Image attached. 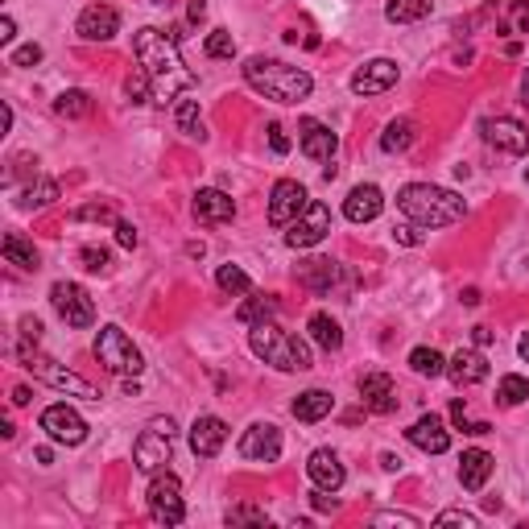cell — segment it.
Returning <instances> with one entry per match:
<instances>
[{
	"label": "cell",
	"mask_w": 529,
	"mask_h": 529,
	"mask_svg": "<svg viewBox=\"0 0 529 529\" xmlns=\"http://www.w3.org/2000/svg\"><path fill=\"white\" fill-rule=\"evenodd\" d=\"M244 83H249L252 91H260L265 99H273V104H303L314 91V79L306 75L303 66L277 63V58H260V55L244 63Z\"/></svg>",
	"instance_id": "cell-3"
},
{
	"label": "cell",
	"mask_w": 529,
	"mask_h": 529,
	"mask_svg": "<svg viewBox=\"0 0 529 529\" xmlns=\"http://www.w3.org/2000/svg\"><path fill=\"white\" fill-rule=\"evenodd\" d=\"M277 298H273V294H252V298H244V303H240V311H236V319L240 323H265V319H273V314H277Z\"/></svg>",
	"instance_id": "cell-32"
},
{
	"label": "cell",
	"mask_w": 529,
	"mask_h": 529,
	"mask_svg": "<svg viewBox=\"0 0 529 529\" xmlns=\"http://www.w3.org/2000/svg\"><path fill=\"white\" fill-rule=\"evenodd\" d=\"M298 277H303L306 290L327 294L335 286V277H339V265H335V260H327V257H314V260H306L303 269H298Z\"/></svg>",
	"instance_id": "cell-27"
},
{
	"label": "cell",
	"mask_w": 529,
	"mask_h": 529,
	"mask_svg": "<svg viewBox=\"0 0 529 529\" xmlns=\"http://www.w3.org/2000/svg\"><path fill=\"white\" fill-rule=\"evenodd\" d=\"M13 38H17V25H13V17H0V46H9Z\"/></svg>",
	"instance_id": "cell-53"
},
{
	"label": "cell",
	"mask_w": 529,
	"mask_h": 529,
	"mask_svg": "<svg viewBox=\"0 0 529 529\" xmlns=\"http://www.w3.org/2000/svg\"><path fill=\"white\" fill-rule=\"evenodd\" d=\"M232 216H236L232 195L216 191V186H203V191L195 195V219H199V224H227Z\"/></svg>",
	"instance_id": "cell-23"
},
{
	"label": "cell",
	"mask_w": 529,
	"mask_h": 529,
	"mask_svg": "<svg viewBox=\"0 0 529 529\" xmlns=\"http://www.w3.org/2000/svg\"><path fill=\"white\" fill-rule=\"evenodd\" d=\"M447 372L455 377V385H480L488 380V360L475 352V347H459L451 360H447Z\"/></svg>",
	"instance_id": "cell-24"
},
{
	"label": "cell",
	"mask_w": 529,
	"mask_h": 529,
	"mask_svg": "<svg viewBox=\"0 0 529 529\" xmlns=\"http://www.w3.org/2000/svg\"><path fill=\"white\" fill-rule=\"evenodd\" d=\"M149 4H162V9H166V4H174V0H149Z\"/></svg>",
	"instance_id": "cell-62"
},
{
	"label": "cell",
	"mask_w": 529,
	"mask_h": 529,
	"mask_svg": "<svg viewBox=\"0 0 529 529\" xmlns=\"http://www.w3.org/2000/svg\"><path fill=\"white\" fill-rule=\"evenodd\" d=\"M0 249H4V260H9V265H17V269H38V265H42V260H38V249H33L21 232H9Z\"/></svg>",
	"instance_id": "cell-31"
},
{
	"label": "cell",
	"mask_w": 529,
	"mask_h": 529,
	"mask_svg": "<svg viewBox=\"0 0 529 529\" xmlns=\"http://www.w3.org/2000/svg\"><path fill=\"white\" fill-rule=\"evenodd\" d=\"M75 30L83 42H108V38L120 33V13L112 9V4H87V9L79 13Z\"/></svg>",
	"instance_id": "cell-16"
},
{
	"label": "cell",
	"mask_w": 529,
	"mask_h": 529,
	"mask_svg": "<svg viewBox=\"0 0 529 529\" xmlns=\"http://www.w3.org/2000/svg\"><path fill=\"white\" fill-rule=\"evenodd\" d=\"M298 145H303L306 158H314V162H331L335 149H339V137H335L331 129H327L323 120H298Z\"/></svg>",
	"instance_id": "cell-18"
},
{
	"label": "cell",
	"mask_w": 529,
	"mask_h": 529,
	"mask_svg": "<svg viewBox=\"0 0 529 529\" xmlns=\"http://www.w3.org/2000/svg\"><path fill=\"white\" fill-rule=\"evenodd\" d=\"M137 227H132L129 224V219H116V244H120V249H137Z\"/></svg>",
	"instance_id": "cell-47"
},
{
	"label": "cell",
	"mask_w": 529,
	"mask_h": 529,
	"mask_svg": "<svg viewBox=\"0 0 529 529\" xmlns=\"http://www.w3.org/2000/svg\"><path fill=\"white\" fill-rule=\"evenodd\" d=\"M79 260H83V269L104 273V269L112 265V252H108V249H96V244H87V249L79 252Z\"/></svg>",
	"instance_id": "cell-42"
},
{
	"label": "cell",
	"mask_w": 529,
	"mask_h": 529,
	"mask_svg": "<svg viewBox=\"0 0 529 529\" xmlns=\"http://www.w3.org/2000/svg\"><path fill=\"white\" fill-rule=\"evenodd\" d=\"M397 63H393V58H372V63H364L356 71V75H352V91H356V96H380V91H389L393 83H397Z\"/></svg>",
	"instance_id": "cell-17"
},
{
	"label": "cell",
	"mask_w": 529,
	"mask_h": 529,
	"mask_svg": "<svg viewBox=\"0 0 529 529\" xmlns=\"http://www.w3.org/2000/svg\"><path fill=\"white\" fill-rule=\"evenodd\" d=\"M42 431L63 447H79L87 439V422L79 410H71L66 401H58V405H46L42 410Z\"/></svg>",
	"instance_id": "cell-11"
},
{
	"label": "cell",
	"mask_w": 529,
	"mask_h": 529,
	"mask_svg": "<svg viewBox=\"0 0 529 529\" xmlns=\"http://www.w3.org/2000/svg\"><path fill=\"white\" fill-rule=\"evenodd\" d=\"M216 286H219L224 294H249V290H252L249 273L240 269V265H219V269H216Z\"/></svg>",
	"instance_id": "cell-37"
},
{
	"label": "cell",
	"mask_w": 529,
	"mask_h": 529,
	"mask_svg": "<svg viewBox=\"0 0 529 529\" xmlns=\"http://www.w3.org/2000/svg\"><path fill=\"white\" fill-rule=\"evenodd\" d=\"M124 96H129L132 104H149V96H153V79L145 75V71L129 75V79H124Z\"/></svg>",
	"instance_id": "cell-40"
},
{
	"label": "cell",
	"mask_w": 529,
	"mask_h": 529,
	"mask_svg": "<svg viewBox=\"0 0 529 529\" xmlns=\"http://www.w3.org/2000/svg\"><path fill=\"white\" fill-rule=\"evenodd\" d=\"M236 451L244 455V459H252V464H273L281 455V431L273 422H252L249 431L240 434Z\"/></svg>",
	"instance_id": "cell-14"
},
{
	"label": "cell",
	"mask_w": 529,
	"mask_h": 529,
	"mask_svg": "<svg viewBox=\"0 0 529 529\" xmlns=\"http://www.w3.org/2000/svg\"><path fill=\"white\" fill-rule=\"evenodd\" d=\"M513 30L529 33V0H513Z\"/></svg>",
	"instance_id": "cell-48"
},
{
	"label": "cell",
	"mask_w": 529,
	"mask_h": 529,
	"mask_svg": "<svg viewBox=\"0 0 529 529\" xmlns=\"http://www.w3.org/2000/svg\"><path fill=\"white\" fill-rule=\"evenodd\" d=\"M55 112L63 120H83V116H91V96H87L83 87H71V91H63L55 99Z\"/></svg>",
	"instance_id": "cell-34"
},
{
	"label": "cell",
	"mask_w": 529,
	"mask_h": 529,
	"mask_svg": "<svg viewBox=\"0 0 529 529\" xmlns=\"http://www.w3.org/2000/svg\"><path fill=\"white\" fill-rule=\"evenodd\" d=\"M464 414H467V410H464V397H455V401H451V418L459 422V426H464Z\"/></svg>",
	"instance_id": "cell-58"
},
{
	"label": "cell",
	"mask_w": 529,
	"mask_h": 529,
	"mask_svg": "<svg viewBox=\"0 0 529 529\" xmlns=\"http://www.w3.org/2000/svg\"><path fill=\"white\" fill-rule=\"evenodd\" d=\"M397 207L401 216L418 227H451L467 216V203L447 186L434 183H410L397 191Z\"/></svg>",
	"instance_id": "cell-2"
},
{
	"label": "cell",
	"mask_w": 529,
	"mask_h": 529,
	"mask_svg": "<svg viewBox=\"0 0 529 529\" xmlns=\"http://www.w3.org/2000/svg\"><path fill=\"white\" fill-rule=\"evenodd\" d=\"M434 525H464V529H480V517L475 513H464V508H447L434 517Z\"/></svg>",
	"instance_id": "cell-43"
},
{
	"label": "cell",
	"mask_w": 529,
	"mask_h": 529,
	"mask_svg": "<svg viewBox=\"0 0 529 529\" xmlns=\"http://www.w3.org/2000/svg\"><path fill=\"white\" fill-rule=\"evenodd\" d=\"M525 178H529V166H525Z\"/></svg>",
	"instance_id": "cell-63"
},
{
	"label": "cell",
	"mask_w": 529,
	"mask_h": 529,
	"mask_svg": "<svg viewBox=\"0 0 529 529\" xmlns=\"http://www.w3.org/2000/svg\"><path fill=\"white\" fill-rule=\"evenodd\" d=\"M17 360H21L25 368H30L38 380H46L50 389H58V393H71V397H83V401H99V389L91 385V380H83L79 372H71V368H63V364H55L50 356H42L38 352V344L33 339H25L21 347H17Z\"/></svg>",
	"instance_id": "cell-5"
},
{
	"label": "cell",
	"mask_w": 529,
	"mask_h": 529,
	"mask_svg": "<svg viewBox=\"0 0 529 529\" xmlns=\"http://www.w3.org/2000/svg\"><path fill=\"white\" fill-rule=\"evenodd\" d=\"M314 508H319V513H327V508H339V500L327 497V488H319V492H314Z\"/></svg>",
	"instance_id": "cell-52"
},
{
	"label": "cell",
	"mask_w": 529,
	"mask_h": 529,
	"mask_svg": "<svg viewBox=\"0 0 529 529\" xmlns=\"http://www.w3.org/2000/svg\"><path fill=\"white\" fill-rule=\"evenodd\" d=\"M132 50H137L141 71L153 79V99L166 104V99H174L178 91L195 87V75L186 71L183 55H178V42H174L170 33L145 25V30H137V38H132Z\"/></svg>",
	"instance_id": "cell-1"
},
{
	"label": "cell",
	"mask_w": 529,
	"mask_h": 529,
	"mask_svg": "<svg viewBox=\"0 0 529 529\" xmlns=\"http://www.w3.org/2000/svg\"><path fill=\"white\" fill-rule=\"evenodd\" d=\"M517 352H521V360H525V364H529V331L517 339Z\"/></svg>",
	"instance_id": "cell-61"
},
{
	"label": "cell",
	"mask_w": 529,
	"mask_h": 529,
	"mask_svg": "<svg viewBox=\"0 0 529 529\" xmlns=\"http://www.w3.org/2000/svg\"><path fill=\"white\" fill-rule=\"evenodd\" d=\"M372 525H405V529H418V517H410V513H377V517H372Z\"/></svg>",
	"instance_id": "cell-46"
},
{
	"label": "cell",
	"mask_w": 529,
	"mask_h": 529,
	"mask_svg": "<svg viewBox=\"0 0 529 529\" xmlns=\"http://www.w3.org/2000/svg\"><path fill=\"white\" fill-rule=\"evenodd\" d=\"M236 55V38L227 30H211L207 33V58H232Z\"/></svg>",
	"instance_id": "cell-39"
},
{
	"label": "cell",
	"mask_w": 529,
	"mask_h": 529,
	"mask_svg": "<svg viewBox=\"0 0 529 529\" xmlns=\"http://www.w3.org/2000/svg\"><path fill=\"white\" fill-rule=\"evenodd\" d=\"M306 203H311L306 186L294 183V178H281V183L273 186V195H269V224L273 227H290L294 219L306 211Z\"/></svg>",
	"instance_id": "cell-12"
},
{
	"label": "cell",
	"mask_w": 529,
	"mask_h": 529,
	"mask_svg": "<svg viewBox=\"0 0 529 529\" xmlns=\"http://www.w3.org/2000/svg\"><path fill=\"white\" fill-rule=\"evenodd\" d=\"M521 104L529 108V66H525V75H521Z\"/></svg>",
	"instance_id": "cell-60"
},
{
	"label": "cell",
	"mask_w": 529,
	"mask_h": 529,
	"mask_svg": "<svg viewBox=\"0 0 529 529\" xmlns=\"http://www.w3.org/2000/svg\"><path fill=\"white\" fill-rule=\"evenodd\" d=\"M58 199V183L55 178H42V183H30L21 191V199H17V207H25V211H42V207H50Z\"/></svg>",
	"instance_id": "cell-33"
},
{
	"label": "cell",
	"mask_w": 529,
	"mask_h": 529,
	"mask_svg": "<svg viewBox=\"0 0 529 529\" xmlns=\"http://www.w3.org/2000/svg\"><path fill=\"white\" fill-rule=\"evenodd\" d=\"M410 368L418 377H443L447 372V360L434 352V347H414L410 352Z\"/></svg>",
	"instance_id": "cell-36"
},
{
	"label": "cell",
	"mask_w": 529,
	"mask_h": 529,
	"mask_svg": "<svg viewBox=\"0 0 529 529\" xmlns=\"http://www.w3.org/2000/svg\"><path fill=\"white\" fill-rule=\"evenodd\" d=\"M380 467H385V472H401V459H397V455L385 451V455H380Z\"/></svg>",
	"instance_id": "cell-56"
},
{
	"label": "cell",
	"mask_w": 529,
	"mask_h": 529,
	"mask_svg": "<svg viewBox=\"0 0 529 529\" xmlns=\"http://www.w3.org/2000/svg\"><path fill=\"white\" fill-rule=\"evenodd\" d=\"M227 525H265V508H257V505H236V508H227Z\"/></svg>",
	"instance_id": "cell-41"
},
{
	"label": "cell",
	"mask_w": 529,
	"mask_h": 529,
	"mask_svg": "<svg viewBox=\"0 0 529 529\" xmlns=\"http://www.w3.org/2000/svg\"><path fill=\"white\" fill-rule=\"evenodd\" d=\"M393 240L405 244V249H418V244H422V227L418 224H397V227H393Z\"/></svg>",
	"instance_id": "cell-44"
},
{
	"label": "cell",
	"mask_w": 529,
	"mask_h": 529,
	"mask_svg": "<svg viewBox=\"0 0 529 529\" xmlns=\"http://www.w3.org/2000/svg\"><path fill=\"white\" fill-rule=\"evenodd\" d=\"M269 145H273V153H290V137H286L281 124H269Z\"/></svg>",
	"instance_id": "cell-49"
},
{
	"label": "cell",
	"mask_w": 529,
	"mask_h": 529,
	"mask_svg": "<svg viewBox=\"0 0 529 529\" xmlns=\"http://www.w3.org/2000/svg\"><path fill=\"white\" fill-rule=\"evenodd\" d=\"M227 443V422L216 418V414H199L195 422H191V451L199 455V459H216L219 451H224Z\"/></svg>",
	"instance_id": "cell-15"
},
{
	"label": "cell",
	"mask_w": 529,
	"mask_h": 529,
	"mask_svg": "<svg viewBox=\"0 0 529 529\" xmlns=\"http://www.w3.org/2000/svg\"><path fill=\"white\" fill-rule=\"evenodd\" d=\"M414 141H418L414 120L401 116V120H389V124H385V132H380V149H385V153H405Z\"/></svg>",
	"instance_id": "cell-30"
},
{
	"label": "cell",
	"mask_w": 529,
	"mask_h": 529,
	"mask_svg": "<svg viewBox=\"0 0 529 529\" xmlns=\"http://www.w3.org/2000/svg\"><path fill=\"white\" fill-rule=\"evenodd\" d=\"M174 124L178 132L191 141H207V129H203V112H199V99H178L174 104Z\"/></svg>",
	"instance_id": "cell-29"
},
{
	"label": "cell",
	"mask_w": 529,
	"mask_h": 529,
	"mask_svg": "<svg viewBox=\"0 0 529 529\" xmlns=\"http://www.w3.org/2000/svg\"><path fill=\"white\" fill-rule=\"evenodd\" d=\"M50 303H55L58 319H63L66 327H91L96 323V303H91V294L83 290V286H75V281H55L50 286Z\"/></svg>",
	"instance_id": "cell-9"
},
{
	"label": "cell",
	"mask_w": 529,
	"mask_h": 529,
	"mask_svg": "<svg viewBox=\"0 0 529 529\" xmlns=\"http://www.w3.org/2000/svg\"><path fill=\"white\" fill-rule=\"evenodd\" d=\"M186 17H191V21H203V17H207V4H203V0H191V9H186Z\"/></svg>",
	"instance_id": "cell-54"
},
{
	"label": "cell",
	"mask_w": 529,
	"mask_h": 529,
	"mask_svg": "<svg viewBox=\"0 0 529 529\" xmlns=\"http://www.w3.org/2000/svg\"><path fill=\"white\" fill-rule=\"evenodd\" d=\"M13 405H30V389H25V385H17V389H13Z\"/></svg>",
	"instance_id": "cell-57"
},
{
	"label": "cell",
	"mask_w": 529,
	"mask_h": 529,
	"mask_svg": "<svg viewBox=\"0 0 529 529\" xmlns=\"http://www.w3.org/2000/svg\"><path fill=\"white\" fill-rule=\"evenodd\" d=\"M249 347H252V356L273 364L277 372H306V368H314L311 347H306L298 335L281 331L277 323H269V319L249 327Z\"/></svg>",
	"instance_id": "cell-4"
},
{
	"label": "cell",
	"mask_w": 529,
	"mask_h": 529,
	"mask_svg": "<svg viewBox=\"0 0 529 529\" xmlns=\"http://www.w3.org/2000/svg\"><path fill=\"white\" fill-rule=\"evenodd\" d=\"M38 63H42V46H38V42L21 46V50L13 55V66H38Z\"/></svg>",
	"instance_id": "cell-45"
},
{
	"label": "cell",
	"mask_w": 529,
	"mask_h": 529,
	"mask_svg": "<svg viewBox=\"0 0 529 529\" xmlns=\"http://www.w3.org/2000/svg\"><path fill=\"white\" fill-rule=\"evenodd\" d=\"M380 207H385V195H380V186L364 183V186H356V191L344 199V216L352 219V224H372V219L380 216Z\"/></svg>",
	"instance_id": "cell-22"
},
{
	"label": "cell",
	"mask_w": 529,
	"mask_h": 529,
	"mask_svg": "<svg viewBox=\"0 0 529 529\" xmlns=\"http://www.w3.org/2000/svg\"><path fill=\"white\" fill-rule=\"evenodd\" d=\"M431 13V0H389L385 4V17L393 25H410V21H422Z\"/></svg>",
	"instance_id": "cell-35"
},
{
	"label": "cell",
	"mask_w": 529,
	"mask_h": 529,
	"mask_svg": "<svg viewBox=\"0 0 529 529\" xmlns=\"http://www.w3.org/2000/svg\"><path fill=\"white\" fill-rule=\"evenodd\" d=\"M327 232H331V211L311 199L303 216L286 227V244H290V249H314V244H323Z\"/></svg>",
	"instance_id": "cell-10"
},
{
	"label": "cell",
	"mask_w": 529,
	"mask_h": 529,
	"mask_svg": "<svg viewBox=\"0 0 529 529\" xmlns=\"http://www.w3.org/2000/svg\"><path fill=\"white\" fill-rule=\"evenodd\" d=\"M360 397H364V410H372V414L397 410V385H393L389 372H368L360 380Z\"/></svg>",
	"instance_id": "cell-21"
},
{
	"label": "cell",
	"mask_w": 529,
	"mask_h": 529,
	"mask_svg": "<svg viewBox=\"0 0 529 529\" xmlns=\"http://www.w3.org/2000/svg\"><path fill=\"white\" fill-rule=\"evenodd\" d=\"M472 339H475V347H488V344H492V331H488V327H475Z\"/></svg>",
	"instance_id": "cell-55"
},
{
	"label": "cell",
	"mask_w": 529,
	"mask_h": 529,
	"mask_svg": "<svg viewBox=\"0 0 529 529\" xmlns=\"http://www.w3.org/2000/svg\"><path fill=\"white\" fill-rule=\"evenodd\" d=\"M492 455L480 451V447H472V451H464V459H459V484L467 488V492H480V488L488 484V475H492Z\"/></svg>",
	"instance_id": "cell-25"
},
{
	"label": "cell",
	"mask_w": 529,
	"mask_h": 529,
	"mask_svg": "<svg viewBox=\"0 0 529 529\" xmlns=\"http://www.w3.org/2000/svg\"><path fill=\"white\" fill-rule=\"evenodd\" d=\"M96 360L108 368V372H116V377H141V368H145L141 347L132 344L129 335H124V327H116V323L99 327V335H96Z\"/></svg>",
	"instance_id": "cell-6"
},
{
	"label": "cell",
	"mask_w": 529,
	"mask_h": 529,
	"mask_svg": "<svg viewBox=\"0 0 529 529\" xmlns=\"http://www.w3.org/2000/svg\"><path fill=\"white\" fill-rule=\"evenodd\" d=\"M306 475L314 480V488H327V492H339L347 480L344 464H339V455H335L331 447H319V451L306 459Z\"/></svg>",
	"instance_id": "cell-20"
},
{
	"label": "cell",
	"mask_w": 529,
	"mask_h": 529,
	"mask_svg": "<svg viewBox=\"0 0 529 529\" xmlns=\"http://www.w3.org/2000/svg\"><path fill=\"white\" fill-rule=\"evenodd\" d=\"M75 219H112V207L91 203V207H83V211H75Z\"/></svg>",
	"instance_id": "cell-51"
},
{
	"label": "cell",
	"mask_w": 529,
	"mask_h": 529,
	"mask_svg": "<svg viewBox=\"0 0 529 529\" xmlns=\"http://www.w3.org/2000/svg\"><path fill=\"white\" fill-rule=\"evenodd\" d=\"M335 410V397L327 389H306L294 397V418L298 422H323Z\"/></svg>",
	"instance_id": "cell-26"
},
{
	"label": "cell",
	"mask_w": 529,
	"mask_h": 529,
	"mask_svg": "<svg viewBox=\"0 0 529 529\" xmlns=\"http://www.w3.org/2000/svg\"><path fill=\"white\" fill-rule=\"evenodd\" d=\"M459 298H464V306H480V290H464Z\"/></svg>",
	"instance_id": "cell-59"
},
{
	"label": "cell",
	"mask_w": 529,
	"mask_h": 529,
	"mask_svg": "<svg viewBox=\"0 0 529 529\" xmlns=\"http://www.w3.org/2000/svg\"><path fill=\"white\" fill-rule=\"evenodd\" d=\"M480 129H484V141L492 145V149L513 153V158L529 153V129L521 124V120H513V116H488Z\"/></svg>",
	"instance_id": "cell-13"
},
{
	"label": "cell",
	"mask_w": 529,
	"mask_h": 529,
	"mask_svg": "<svg viewBox=\"0 0 529 529\" xmlns=\"http://www.w3.org/2000/svg\"><path fill=\"white\" fill-rule=\"evenodd\" d=\"M405 439H410L418 451H426V455H443L447 447H451V431L443 426L439 414H422L410 431H405Z\"/></svg>",
	"instance_id": "cell-19"
},
{
	"label": "cell",
	"mask_w": 529,
	"mask_h": 529,
	"mask_svg": "<svg viewBox=\"0 0 529 529\" xmlns=\"http://www.w3.org/2000/svg\"><path fill=\"white\" fill-rule=\"evenodd\" d=\"M497 397H500V405H521L529 397V380L517 377V372H508V377H500Z\"/></svg>",
	"instance_id": "cell-38"
},
{
	"label": "cell",
	"mask_w": 529,
	"mask_h": 529,
	"mask_svg": "<svg viewBox=\"0 0 529 529\" xmlns=\"http://www.w3.org/2000/svg\"><path fill=\"white\" fill-rule=\"evenodd\" d=\"M174 434H178L174 418H153L149 426L141 431V439L132 443V464H137V472H145V475L166 472V464H170V455H174Z\"/></svg>",
	"instance_id": "cell-7"
},
{
	"label": "cell",
	"mask_w": 529,
	"mask_h": 529,
	"mask_svg": "<svg viewBox=\"0 0 529 529\" xmlns=\"http://www.w3.org/2000/svg\"><path fill=\"white\" fill-rule=\"evenodd\" d=\"M145 500H149V517L158 521V525H183L186 517V500H183V480L174 472H158L153 475L149 492H145Z\"/></svg>",
	"instance_id": "cell-8"
},
{
	"label": "cell",
	"mask_w": 529,
	"mask_h": 529,
	"mask_svg": "<svg viewBox=\"0 0 529 529\" xmlns=\"http://www.w3.org/2000/svg\"><path fill=\"white\" fill-rule=\"evenodd\" d=\"M17 327H21V339H33V344L42 339V323H38L33 314H25V319H21V323H17Z\"/></svg>",
	"instance_id": "cell-50"
},
{
	"label": "cell",
	"mask_w": 529,
	"mask_h": 529,
	"mask_svg": "<svg viewBox=\"0 0 529 529\" xmlns=\"http://www.w3.org/2000/svg\"><path fill=\"white\" fill-rule=\"evenodd\" d=\"M306 327H311V339L323 347V352H339V347H344V327L335 323L327 311H314Z\"/></svg>",
	"instance_id": "cell-28"
}]
</instances>
